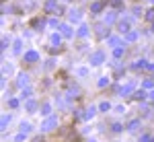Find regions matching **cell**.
I'll return each instance as SVG.
<instances>
[{
    "mask_svg": "<svg viewBox=\"0 0 154 142\" xmlns=\"http://www.w3.org/2000/svg\"><path fill=\"white\" fill-rule=\"evenodd\" d=\"M99 109H101V111H109V109H111V103H107V101H103V103L99 105Z\"/></svg>",
    "mask_w": 154,
    "mask_h": 142,
    "instance_id": "obj_17",
    "label": "cell"
},
{
    "mask_svg": "<svg viewBox=\"0 0 154 142\" xmlns=\"http://www.w3.org/2000/svg\"><path fill=\"white\" fill-rule=\"evenodd\" d=\"M103 60H105V54H103V52H95V54L91 56V64H93V66H99V64H103Z\"/></svg>",
    "mask_w": 154,
    "mask_h": 142,
    "instance_id": "obj_2",
    "label": "cell"
},
{
    "mask_svg": "<svg viewBox=\"0 0 154 142\" xmlns=\"http://www.w3.org/2000/svg\"><path fill=\"white\" fill-rule=\"evenodd\" d=\"M8 121H11L8 115H2V128H6V124H8Z\"/></svg>",
    "mask_w": 154,
    "mask_h": 142,
    "instance_id": "obj_22",
    "label": "cell"
},
{
    "mask_svg": "<svg viewBox=\"0 0 154 142\" xmlns=\"http://www.w3.org/2000/svg\"><path fill=\"white\" fill-rule=\"evenodd\" d=\"M60 41H62V37H60L58 33H54V35H51V43H54V46H60Z\"/></svg>",
    "mask_w": 154,
    "mask_h": 142,
    "instance_id": "obj_16",
    "label": "cell"
},
{
    "mask_svg": "<svg viewBox=\"0 0 154 142\" xmlns=\"http://www.w3.org/2000/svg\"><path fill=\"white\" fill-rule=\"evenodd\" d=\"M25 107H27V111H31V113H33V111H35V107H37V103H35V101H27V105H25Z\"/></svg>",
    "mask_w": 154,
    "mask_h": 142,
    "instance_id": "obj_14",
    "label": "cell"
},
{
    "mask_svg": "<svg viewBox=\"0 0 154 142\" xmlns=\"http://www.w3.org/2000/svg\"><path fill=\"white\" fill-rule=\"evenodd\" d=\"M33 142H45V140H43V138H35Z\"/></svg>",
    "mask_w": 154,
    "mask_h": 142,
    "instance_id": "obj_30",
    "label": "cell"
},
{
    "mask_svg": "<svg viewBox=\"0 0 154 142\" xmlns=\"http://www.w3.org/2000/svg\"><path fill=\"white\" fill-rule=\"evenodd\" d=\"M138 126H140V121H138V119H134V121H130V126H128V128H130V130H136Z\"/></svg>",
    "mask_w": 154,
    "mask_h": 142,
    "instance_id": "obj_19",
    "label": "cell"
},
{
    "mask_svg": "<svg viewBox=\"0 0 154 142\" xmlns=\"http://www.w3.org/2000/svg\"><path fill=\"white\" fill-rule=\"evenodd\" d=\"M37 58H39V56H37V52H27V54H25V62H29V64L37 62Z\"/></svg>",
    "mask_w": 154,
    "mask_h": 142,
    "instance_id": "obj_4",
    "label": "cell"
},
{
    "mask_svg": "<svg viewBox=\"0 0 154 142\" xmlns=\"http://www.w3.org/2000/svg\"><path fill=\"white\" fill-rule=\"evenodd\" d=\"M109 46H119V39L117 37H109Z\"/></svg>",
    "mask_w": 154,
    "mask_h": 142,
    "instance_id": "obj_21",
    "label": "cell"
},
{
    "mask_svg": "<svg viewBox=\"0 0 154 142\" xmlns=\"http://www.w3.org/2000/svg\"><path fill=\"white\" fill-rule=\"evenodd\" d=\"M41 113H43V115H49V113H51V105H49V103H43V107H41Z\"/></svg>",
    "mask_w": 154,
    "mask_h": 142,
    "instance_id": "obj_11",
    "label": "cell"
},
{
    "mask_svg": "<svg viewBox=\"0 0 154 142\" xmlns=\"http://www.w3.org/2000/svg\"><path fill=\"white\" fill-rule=\"evenodd\" d=\"M8 105H11V107H17V105H19V101H17V99H11V101H8Z\"/></svg>",
    "mask_w": 154,
    "mask_h": 142,
    "instance_id": "obj_27",
    "label": "cell"
},
{
    "mask_svg": "<svg viewBox=\"0 0 154 142\" xmlns=\"http://www.w3.org/2000/svg\"><path fill=\"white\" fill-rule=\"evenodd\" d=\"M113 132H121V126L119 124H113Z\"/></svg>",
    "mask_w": 154,
    "mask_h": 142,
    "instance_id": "obj_29",
    "label": "cell"
},
{
    "mask_svg": "<svg viewBox=\"0 0 154 142\" xmlns=\"http://www.w3.org/2000/svg\"><path fill=\"white\" fill-rule=\"evenodd\" d=\"M134 87H136L134 83L125 84V87H121V95H128V93H131V91H134Z\"/></svg>",
    "mask_w": 154,
    "mask_h": 142,
    "instance_id": "obj_7",
    "label": "cell"
},
{
    "mask_svg": "<svg viewBox=\"0 0 154 142\" xmlns=\"http://www.w3.org/2000/svg\"><path fill=\"white\" fill-rule=\"evenodd\" d=\"M21 132H23V134H29V132H31V126H29V124H23V126H21Z\"/></svg>",
    "mask_w": 154,
    "mask_h": 142,
    "instance_id": "obj_18",
    "label": "cell"
},
{
    "mask_svg": "<svg viewBox=\"0 0 154 142\" xmlns=\"http://www.w3.org/2000/svg\"><path fill=\"white\" fill-rule=\"evenodd\" d=\"M140 142H154V138H152V136H142Z\"/></svg>",
    "mask_w": 154,
    "mask_h": 142,
    "instance_id": "obj_23",
    "label": "cell"
},
{
    "mask_svg": "<svg viewBox=\"0 0 154 142\" xmlns=\"http://www.w3.org/2000/svg\"><path fill=\"white\" fill-rule=\"evenodd\" d=\"M119 31H121V33H128V31H130V23H128V21H121V23H119Z\"/></svg>",
    "mask_w": 154,
    "mask_h": 142,
    "instance_id": "obj_8",
    "label": "cell"
},
{
    "mask_svg": "<svg viewBox=\"0 0 154 142\" xmlns=\"http://www.w3.org/2000/svg\"><path fill=\"white\" fill-rule=\"evenodd\" d=\"M134 68H136V70H140V68H148V64H146V60H140V62L134 64Z\"/></svg>",
    "mask_w": 154,
    "mask_h": 142,
    "instance_id": "obj_12",
    "label": "cell"
},
{
    "mask_svg": "<svg viewBox=\"0 0 154 142\" xmlns=\"http://www.w3.org/2000/svg\"><path fill=\"white\" fill-rule=\"evenodd\" d=\"M107 83H109V78H105V76H103V78H101V80H99V87H105Z\"/></svg>",
    "mask_w": 154,
    "mask_h": 142,
    "instance_id": "obj_25",
    "label": "cell"
},
{
    "mask_svg": "<svg viewBox=\"0 0 154 142\" xmlns=\"http://www.w3.org/2000/svg\"><path fill=\"white\" fill-rule=\"evenodd\" d=\"M70 21L72 23H78L80 21V11H70Z\"/></svg>",
    "mask_w": 154,
    "mask_h": 142,
    "instance_id": "obj_5",
    "label": "cell"
},
{
    "mask_svg": "<svg viewBox=\"0 0 154 142\" xmlns=\"http://www.w3.org/2000/svg\"><path fill=\"white\" fill-rule=\"evenodd\" d=\"M103 6H105V2H95V4L91 6V12H99Z\"/></svg>",
    "mask_w": 154,
    "mask_h": 142,
    "instance_id": "obj_9",
    "label": "cell"
},
{
    "mask_svg": "<svg viewBox=\"0 0 154 142\" xmlns=\"http://www.w3.org/2000/svg\"><path fill=\"white\" fill-rule=\"evenodd\" d=\"M150 97H152V99H154V93H150Z\"/></svg>",
    "mask_w": 154,
    "mask_h": 142,
    "instance_id": "obj_31",
    "label": "cell"
},
{
    "mask_svg": "<svg viewBox=\"0 0 154 142\" xmlns=\"http://www.w3.org/2000/svg\"><path fill=\"white\" fill-rule=\"evenodd\" d=\"M121 56H123V49L117 47V49H115V58H121Z\"/></svg>",
    "mask_w": 154,
    "mask_h": 142,
    "instance_id": "obj_24",
    "label": "cell"
},
{
    "mask_svg": "<svg viewBox=\"0 0 154 142\" xmlns=\"http://www.w3.org/2000/svg\"><path fill=\"white\" fill-rule=\"evenodd\" d=\"M54 126H58V118H48L43 124H41V130H54Z\"/></svg>",
    "mask_w": 154,
    "mask_h": 142,
    "instance_id": "obj_1",
    "label": "cell"
},
{
    "mask_svg": "<svg viewBox=\"0 0 154 142\" xmlns=\"http://www.w3.org/2000/svg\"><path fill=\"white\" fill-rule=\"evenodd\" d=\"M95 111H97L95 107H88V109H86V113H84V119H91L93 115H95Z\"/></svg>",
    "mask_w": 154,
    "mask_h": 142,
    "instance_id": "obj_13",
    "label": "cell"
},
{
    "mask_svg": "<svg viewBox=\"0 0 154 142\" xmlns=\"http://www.w3.org/2000/svg\"><path fill=\"white\" fill-rule=\"evenodd\" d=\"M144 97H146V93H144V91H140V93H136V99H144Z\"/></svg>",
    "mask_w": 154,
    "mask_h": 142,
    "instance_id": "obj_28",
    "label": "cell"
},
{
    "mask_svg": "<svg viewBox=\"0 0 154 142\" xmlns=\"http://www.w3.org/2000/svg\"><path fill=\"white\" fill-rule=\"evenodd\" d=\"M152 2H154V0H152Z\"/></svg>",
    "mask_w": 154,
    "mask_h": 142,
    "instance_id": "obj_32",
    "label": "cell"
},
{
    "mask_svg": "<svg viewBox=\"0 0 154 142\" xmlns=\"http://www.w3.org/2000/svg\"><path fill=\"white\" fill-rule=\"evenodd\" d=\"M60 29H62V35H64V37H72V29L68 27V25H62Z\"/></svg>",
    "mask_w": 154,
    "mask_h": 142,
    "instance_id": "obj_6",
    "label": "cell"
},
{
    "mask_svg": "<svg viewBox=\"0 0 154 142\" xmlns=\"http://www.w3.org/2000/svg\"><path fill=\"white\" fill-rule=\"evenodd\" d=\"M78 35H80V37H86V35H88V27H86V25H82V27L78 29Z\"/></svg>",
    "mask_w": 154,
    "mask_h": 142,
    "instance_id": "obj_15",
    "label": "cell"
},
{
    "mask_svg": "<svg viewBox=\"0 0 154 142\" xmlns=\"http://www.w3.org/2000/svg\"><path fill=\"white\" fill-rule=\"evenodd\" d=\"M58 4H56V0H48L45 2V12H58Z\"/></svg>",
    "mask_w": 154,
    "mask_h": 142,
    "instance_id": "obj_3",
    "label": "cell"
},
{
    "mask_svg": "<svg viewBox=\"0 0 154 142\" xmlns=\"http://www.w3.org/2000/svg\"><path fill=\"white\" fill-rule=\"evenodd\" d=\"M27 83H29V76H27V74H21V76H19V87H25Z\"/></svg>",
    "mask_w": 154,
    "mask_h": 142,
    "instance_id": "obj_10",
    "label": "cell"
},
{
    "mask_svg": "<svg viewBox=\"0 0 154 142\" xmlns=\"http://www.w3.org/2000/svg\"><path fill=\"white\" fill-rule=\"evenodd\" d=\"M19 52H21V41H17V43H14V54H19Z\"/></svg>",
    "mask_w": 154,
    "mask_h": 142,
    "instance_id": "obj_26",
    "label": "cell"
},
{
    "mask_svg": "<svg viewBox=\"0 0 154 142\" xmlns=\"http://www.w3.org/2000/svg\"><path fill=\"white\" fill-rule=\"evenodd\" d=\"M136 37H138V33H136V31H128V39H130V41H134Z\"/></svg>",
    "mask_w": 154,
    "mask_h": 142,
    "instance_id": "obj_20",
    "label": "cell"
}]
</instances>
